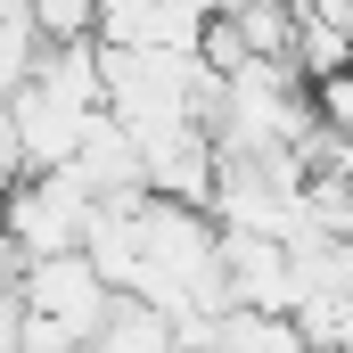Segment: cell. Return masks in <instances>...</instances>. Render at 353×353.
I'll return each instance as SVG.
<instances>
[{"label": "cell", "instance_id": "6da1fadb", "mask_svg": "<svg viewBox=\"0 0 353 353\" xmlns=\"http://www.w3.org/2000/svg\"><path fill=\"white\" fill-rule=\"evenodd\" d=\"M90 197L74 173H25L8 197H0V230L25 247V263L33 255H74L83 247V230H90Z\"/></svg>", "mask_w": 353, "mask_h": 353}, {"label": "cell", "instance_id": "7a4b0ae2", "mask_svg": "<svg viewBox=\"0 0 353 353\" xmlns=\"http://www.w3.org/2000/svg\"><path fill=\"white\" fill-rule=\"evenodd\" d=\"M41 41H90V0H25Z\"/></svg>", "mask_w": 353, "mask_h": 353}]
</instances>
